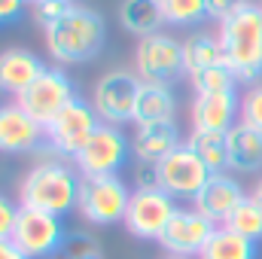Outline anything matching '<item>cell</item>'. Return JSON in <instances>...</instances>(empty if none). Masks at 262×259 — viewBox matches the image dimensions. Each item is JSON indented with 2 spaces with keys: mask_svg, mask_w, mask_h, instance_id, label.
<instances>
[{
  "mask_svg": "<svg viewBox=\"0 0 262 259\" xmlns=\"http://www.w3.org/2000/svg\"><path fill=\"white\" fill-rule=\"evenodd\" d=\"M220 46L226 64L238 82H256L262 76V6L241 0L229 18L220 21Z\"/></svg>",
  "mask_w": 262,
  "mask_h": 259,
  "instance_id": "6da1fadb",
  "label": "cell"
},
{
  "mask_svg": "<svg viewBox=\"0 0 262 259\" xmlns=\"http://www.w3.org/2000/svg\"><path fill=\"white\" fill-rule=\"evenodd\" d=\"M46 49L58 64H82L98 58V52L107 43V25L104 18L82 3H70L64 15L52 21L46 31Z\"/></svg>",
  "mask_w": 262,
  "mask_h": 259,
  "instance_id": "7a4b0ae2",
  "label": "cell"
},
{
  "mask_svg": "<svg viewBox=\"0 0 262 259\" xmlns=\"http://www.w3.org/2000/svg\"><path fill=\"white\" fill-rule=\"evenodd\" d=\"M79 183H82V177L76 168H70L61 159H46L25 174V180L18 186V204L28 210L64 217L70 210H76Z\"/></svg>",
  "mask_w": 262,
  "mask_h": 259,
  "instance_id": "3957f363",
  "label": "cell"
},
{
  "mask_svg": "<svg viewBox=\"0 0 262 259\" xmlns=\"http://www.w3.org/2000/svg\"><path fill=\"white\" fill-rule=\"evenodd\" d=\"M128 201H131V189L125 186V180L119 174H113V177H82L76 210L92 226H113V223L125 220Z\"/></svg>",
  "mask_w": 262,
  "mask_h": 259,
  "instance_id": "277c9868",
  "label": "cell"
},
{
  "mask_svg": "<svg viewBox=\"0 0 262 259\" xmlns=\"http://www.w3.org/2000/svg\"><path fill=\"white\" fill-rule=\"evenodd\" d=\"M134 73L143 82H162L174 85L180 76H186V58L183 43L171 34H149L134 49Z\"/></svg>",
  "mask_w": 262,
  "mask_h": 259,
  "instance_id": "5b68a950",
  "label": "cell"
},
{
  "mask_svg": "<svg viewBox=\"0 0 262 259\" xmlns=\"http://www.w3.org/2000/svg\"><path fill=\"white\" fill-rule=\"evenodd\" d=\"M101 119L92 107V101H82L79 95L67 104L64 110L46 125V143L58 159H76L79 149L89 143V137L98 131Z\"/></svg>",
  "mask_w": 262,
  "mask_h": 259,
  "instance_id": "8992f818",
  "label": "cell"
},
{
  "mask_svg": "<svg viewBox=\"0 0 262 259\" xmlns=\"http://www.w3.org/2000/svg\"><path fill=\"white\" fill-rule=\"evenodd\" d=\"M128 153L131 143L125 131L119 125L101 122L98 131L89 137V143L79 149V156L73 159V168L79 171V177H113L128 162Z\"/></svg>",
  "mask_w": 262,
  "mask_h": 259,
  "instance_id": "52a82bcc",
  "label": "cell"
},
{
  "mask_svg": "<svg viewBox=\"0 0 262 259\" xmlns=\"http://www.w3.org/2000/svg\"><path fill=\"white\" fill-rule=\"evenodd\" d=\"M73 98H76V89H73L70 76H67L61 67H46V70L15 98V104L46 128Z\"/></svg>",
  "mask_w": 262,
  "mask_h": 259,
  "instance_id": "ba28073f",
  "label": "cell"
},
{
  "mask_svg": "<svg viewBox=\"0 0 262 259\" xmlns=\"http://www.w3.org/2000/svg\"><path fill=\"white\" fill-rule=\"evenodd\" d=\"M9 241L28 259H55L64 250L67 235H64V226H61V217L21 207Z\"/></svg>",
  "mask_w": 262,
  "mask_h": 259,
  "instance_id": "9c48e42d",
  "label": "cell"
},
{
  "mask_svg": "<svg viewBox=\"0 0 262 259\" xmlns=\"http://www.w3.org/2000/svg\"><path fill=\"white\" fill-rule=\"evenodd\" d=\"M140 92V76L131 70H110L95 82L92 107L101 122L107 125H125L134 122V104Z\"/></svg>",
  "mask_w": 262,
  "mask_h": 259,
  "instance_id": "30bf717a",
  "label": "cell"
},
{
  "mask_svg": "<svg viewBox=\"0 0 262 259\" xmlns=\"http://www.w3.org/2000/svg\"><path fill=\"white\" fill-rule=\"evenodd\" d=\"M174 213L177 198H171L165 189H134L122 226L140 241H159Z\"/></svg>",
  "mask_w": 262,
  "mask_h": 259,
  "instance_id": "8fae6325",
  "label": "cell"
},
{
  "mask_svg": "<svg viewBox=\"0 0 262 259\" xmlns=\"http://www.w3.org/2000/svg\"><path fill=\"white\" fill-rule=\"evenodd\" d=\"M159 180H162V189L171 198L192 201L204 189V183L210 180V168L201 162V156L189 143H180L171 156H165L159 162Z\"/></svg>",
  "mask_w": 262,
  "mask_h": 259,
  "instance_id": "7c38bea8",
  "label": "cell"
},
{
  "mask_svg": "<svg viewBox=\"0 0 262 259\" xmlns=\"http://www.w3.org/2000/svg\"><path fill=\"white\" fill-rule=\"evenodd\" d=\"M213 232H216V226L204 213H198L195 207H177V213L171 217V223L162 232L159 244H162V250L168 256L198 259Z\"/></svg>",
  "mask_w": 262,
  "mask_h": 259,
  "instance_id": "4fadbf2b",
  "label": "cell"
},
{
  "mask_svg": "<svg viewBox=\"0 0 262 259\" xmlns=\"http://www.w3.org/2000/svg\"><path fill=\"white\" fill-rule=\"evenodd\" d=\"M46 140V128L18 104H0V153H34Z\"/></svg>",
  "mask_w": 262,
  "mask_h": 259,
  "instance_id": "5bb4252c",
  "label": "cell"
},
{
  "mask_svg": "<svg viewBox=\"0 0 262 259\" xmlns=\"http://www.w3.org/2000/svg\"><path fill=\"white\" fill-rule=\"evenodd\" d=\"M241 116V98L229 92H195L192 101V131H229Z\"/></svg>",
  "mask_w": 262,
  "mask_h": 259,
  "instance_id": "9a60e30c",
  "label": "cell"
},
{
  "mask_svg": "<svg viewBox=\"0 0 262 259\" xmlns=\"http://www.w3.org/2000/svg\"><path fill=\"white\" fill-rule=\"evenodd\" d=\"M244 198L247 195L241 189V183L223 171V174H210V180L204 183V189L192 198V207H195L198 213H204L213 226H223Z\"/></svg>",
  "mask_w": 262,
  "mask_h": 259,
  "instance_id": "2e32d148",
  "label": "cell"
},
{
  "mask_svg": "<svg viewBox=\"0 0 262 259\" xmlns=\"http://www.w3.org/2000/svg\"><path fill=\"white\" fill-rule=\"evenodd\" d=\"M43 70L46 64L31 49H3L0 52V92L18 98Z\"/></svg>",
  "mask_w": 262,
  "mask_h": 259,
  "instance_id": "e0dca14e",
  "label": "cell"
},
{
  "mask_svg": "<svg viewBox=\"0 0 262 259\" xmlns=\"http://www.w3.org/2000/svg\"><path fill=\"white\" fill-rule=\"evenodd\" d=\"M180 146V128L174 122H152V125H137L131 137V153L137 162H162Z\"/></svg>",
  "mask_w": 262,
  "mask_h": 259,
  "instance_id": "ac0fdd59",
  "label": "cell"
},
{
  "mask_svg": "<svg viewBox=\"0 0 262 259\" xmlns=\"http://www.w3.org/2000/svg\"><path fill=\"white\" fill-rule=\"evenodd\" d=\"M174 113H177V98H174L171 85L140 79V92H137V104H134V125L174 122Z\"/></svg>",
  "mask_w": 262,
  "mask_h": 259,
  "instance_id": "d6986e66",
  "label": "cell"
},
{
  "mask_svg": "<svg viewBox=\"0 0 262 259\" xmlns=\"http://www.w3.org/2000/svg\"><path fill=\"white\" fill-rule=\"evenodd\" d=\"M229 137V168L241 174L262 171V131L250 128L244 122H235L226 131Z\"/></svg>",
  "mask_w": 262,
  "mask_h": 259,
  "instance_id": "ffe728a7",
  "label": "cell"
},
{
  "mask_svg": "<svg viewBox=\"0 0 262 259\" xmlns=\"http://www.w3.org/2000/svg\"><path fill=\"white\" fill-rule=\"evenodd\" d=\"M119 25L140 40L149 34H159V28L165 25L162 3L159 0H122L119 3Z\"/></svg>",
  "mask_w": 262,
  "mask_h": 259,
  "instance_id": "44dd1931",
  "label": "cell"
},
{
  "mask_svg": "<svg viewBox=\"0 0 262 259\" xmlns=\"http://www.w3.org/2000/svg\"><path fill=\"white\" fill-rule=\"evenodd\" d=\"M183 58H186V76H195L207 67L226 64L220 37H210V34H192L189 40H183Z\"/></svg>",
  "mask_w": 262,
  "mask_h": 259,
  "instance_id": "7402d4cb",
  "label": "cell"
},
{
  "mask_svg": "<svg viewBox=\"0 0 262 259\" xmlns=\"http://www.w3.org/2000/svg\"><path fill=\"white\" fill-rule=\"evenodd\" d=\"M198 259H256V241H250L226 226H216V232L210 235L207 247L201 250Z\"/></svg>",
  "mask_w": 262,
  "mask_h": 259,
  "instance_id": "603a6c76",
  "label": "cell"
},
{
  "mask_svg": "<svg viewBox=\"0 0 262 259\" xmlns=\"http://www.w3.org/2000/svg\"><path fill=\"white\" fill-rule=\"evenodd\" d=\"M186 143L201 156V162L210 168V174H223L229 168V137H226V131H192Z\"/></svg>",
  "mask_w": 262,
  "mask_h": 259,
  "instance_id": "cb8c5ba5",
  "label": "cell"
},
{
  "mask_svg": "<svg viewBox=\"0 0 262 259\" xmlns=\"http://www.w3.org/2000/svg\"><path fill=\"white\" fill-rule=\"evenodd\" d=\"M223 226L238 232V235H244V238H250V241H256V238H262V204L253 195H247Z\"/></svg>",
  "mask_w": 262,
  "mask_h": 259,
  "instance_id": "d4e9b609",
  "label": "cell"
},
{
  "mask_svg": "<svg viewBox=\"0 0 262 259\" xmlns=\"http://www.w3.org/2000/svg\"><path fill=\"white\" fill-rule=\"evenodd\" d=\"M165 25H180L189 28L207 18V0H159Z\"/></svg>",
  "mask_w": 262,
  "mask_h": 259,
  "instance_id": "484cf974",
  "label": "cell"
},
{
  "mask_svg": "<svg viewBox=\"0 0 262 259\" xmlns=\"http://www.w3.org/2000/svg\"><path fill=\"white\" fill-rule=\"evenodd\" d=\"M192 79V85H195V92H229V89H235V73L229 70V64H220V67H207V70H201L195 76H189Z\"/></svg>",
  "mask_w": 262,
  "mask_h": 259,
  "instance_id": "4316f807",
  "label": "cell"
},
{
  "mask_svg": "<svg viewBox=\"0 0 262 259\" xmlns=\"http://www.w3.org/2000/svg\"><path fill=\"white\" fill-rule=\"evenodd\" d=\"M238 122L262 131V82L250 85V89L241 95V116H238Z\"/></svg>",
  "mask_w": 262,
  "mask_h": 259,
  "instance_id": "83f0119b",
  "label": "cell"
},
{
  "mask_svg": "<svg viewBox=\"0 0 262 259\" xmlns=\"http://www.w3.org/2000/svg\"><path fill=\"white\" fill-rule=\"evenodd\" d=\"M18 210H21V204H15L12 198L0 195V241L12 238V229L18 223Z\"/></svg>",
  "mask_w": 262,
  "mask_h": 259,
  "instance_id": "f1b7e54d",
  "label": "cell"
},
{
  "mask_svg": "<svg viewBox=\"0 0 262 259\" xmlns=\"http://www.w3.org/2000/svg\"><path fill=\"white\" fill-rule=\"evenodd\" d=\"M73 0H52V3H37L34 6V18H37V25L46 31L52 21H58L61 15H64V9L70 6Z\"/></svg>",
  "mask_w": 262,
  "mask_h": 259,
  "instance_id": "f546056e",
  "label": "cell"
},
{
  "mask_svg": "<svg viewBox=\"0 0 262 259\" xmlns=\"http://www.w3.org/2000/svg\"><path fill=\"white\" fill-rule=\"evenodd\" d=\"M134 189H162L159 180V165L156 162H140L134 171Z\"/></svg>",
  "mask_w": 262,
  "mask_h": 259,
  "instance_id": "4dcf8cb0",
  "label": "cell"
},
{
  "mask_svg": "<svg viewBox=\"0 0 262 259\" xmlns=\"http://www.w3.org/2000/svg\"><path fill=\"white\" fill-rule=\"evenodd\" d=\"M238 3H241V0H207V18H216V21L229 18Z\"/></svg>",
  "mask_w": 262,
  "mask_h": 259,
  "instance_id": "1f68e13d",
  "label": "cell"
},
{
  "mask_svg": "<svg viewBox=\"0 0 262 259\" xmlns=\"http://www.w3.org/2000/svg\"><path fill=\"white\" fill-rule=\"evenodd\" d=\"M25 3H28V0H0V25H6V21H15V18L21 15Z\"/></svg>",
  "mask_w": 262,
  "mask_h": 259,
  "instance_id": "d6a6232c",
  "label": "cell"
},
{
  "mask_svg": "<svg viewBox=\"0 0 262 259\" xmlns=\"http://www.w3.org/2000/svg\"><path fill=\"white\" fill-rule=\"evenodd\" d=\"M0 259H28L12 241H0Z\"/></svg>",
  "mask_w": 262,
  "mask_h": 259,
  "instance_id": "836d02e7",
  "label": "cell"
},
{
  "mask_svg": "<svg viewBox=\"0 0 262 259\" xmlns=\"http://www.w3.org/2000/svg\"><path fill=\"white\" fill-rule=\"evenodd\" d=\"M253 198L262 204V177H259V183H256V189H253Z\"/></svg>",
  "mask_w": 262,
  "mask_h": 259,
  "instance_id": "e575fe53",
  "label": "cell"
},
{
  "mask_svg": "<svg viewBox=\"0 0 262 259\" xmlns=\"http://www.w3.org/2000/svg\"><path fill=\"white\" fill-rule=\"evenodd\" d=\"M28 3H34V6H37V3H52V0H28Z\"/></svg>",
  "mask_w": 262,
  "mask_h": 259,
  "instance_id": "d590c367",
  "label": "cell"
},
{
  "mask_svg": "<svg viewBox=\"0 0 262 259\" xmlns=\"http://www.w3.org/2000/svg\"><path fill=\"white\" fill-rule=\"evenodd\" d=\"M165 259H186V256H165Z\"/></svg>",
  "mask_w": 262,
  "mask_h": 259,
  "instance_id": "8d00e7d4",
  "label": "cell"
},
{
  "mask_svg": "<svg viewBox=\"0 0 262 259\" xmlns=\"http://www.w3.org/2000/svg\"><path fill=\"white\" fill-rule=\"evenodd\" d=\"M259 6H262V3H259Z\"/></svg>",
  "mask_w": 262,
  "mask_h": 259,
  "instance_id": "74e56055",
  "label": "cell"
}]
</instances>
